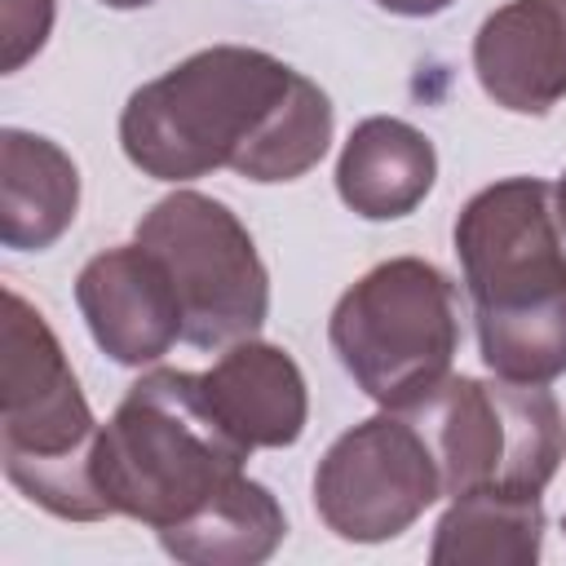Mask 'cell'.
I'll use <instances>...</instances> for the list:
<instances>
[{
    "label": "cell",
    "instance_id": "obj_1",
    "mask_svg": "<svg viewBox=\"0 0 566 566\" xmlns=\"http://www.w3.org/2000/svg\"><path fill=\"white\" fill-rule=\"evenodd\" d=\"M327 93L283 57L212 44L142 84L119 111V146L155 181L234 168L248 181H296L332 146Z\"/></svg>",
    "mask_w": 566,
    "mask_h": 566
},
{
    "label": "cell",
    "instance_id": "obj_2",
    "mask_svg": "<svg viewBox=\"0 0 566 566\" xmlns=\"http://www.w3.org/2000/svg\"><path fill=\"white\" fill-rule=\"evenodd\" d=\"M248 455L252 447L230 433L199 371L155 367L128 385L102 424L93 469L106 509L159 535L239 482Z\"/></svg>",
    "mask_w": 566,
    "mask_h": 566
},
{
    "label": "cell",
    "instance_id": "obj_3",
    "mask_svg": "<svg viewBox=\"0 0 566 566\" xmlns=\"http://www.w3.org/2000/svg\"><path fill=\"white\" fill-rule=\"evenodd\" d=\"M93 407L44 314L4 292L0 323V464L4 478L44 513L66 522L111 517L97 486Z\"/></svg>",
    "mask_w": 566,
    "mask_h": 566
},
{
    "label": "cell",
    "instance_id": "obj_4",
    "mask_svg": "<svg viewBox=\"0 0 566 566\" xmlns=\"http://www.w3.org/2000/svg\"><path fill=\"white\" fill-rule=\"evenodd\" d=\"M327 340L371 402L407 411L451 376L460 349L455 283L424 256H389L340 292Z\"/></svg>",
    "mask_w": 566,
    "mask_h": 566
},
{
    "label": "cell",
    "instance_id": "obj_5",
    "mask_svg": "<svg viewBox=\"0 0 566 566\" xmlns=\"http://www.w3.org/2000/svg\"><path fill=\"white\" fill-rule=\"evenodd\" d=\"M424 429L442 495H539L566 460V420L544 385L447 376L429 398L407 407Z\"/></svg>",
    "mask_w": 566,
    "mask_h": 566
},
{
    "label": "cell",
    "instance_id": "obj_6",
    "mask_svg": "<svg viewBox=\"0 0 566 566\" xmlns=\"http://www.w3.org/2000/svg\"><path fill=\"white\" fill-rule=\"evenodd\" d=\"M137 243H146L181 301V340L195 349H226L261 332L270 314V274L230 203L172 190L142 221Z\"/></svg>",
    "mask_w": 566,
    "mask_h": 566
},
{
    "label": "cell",
    "instance_id": "obj_7",
    "mask_svg": "<svg viewBox=\"0 0 566 566\" xmlns=\"http://www.w3.org/2000/svg\"><path fill=\"white\" fill-rule=\"evenodd\" d=\"M455 256L478 323L522 318L566 301V226L557 186L504 177L455 217Z\"/></svg>",
    "mask_w": 566,
    "mask_h": 566
},
{
    "label": "cell",
    "instance_id": "obj_8",
    "mask_svg": "<svg viewBox=\"0 0 566 566\" xmlns=\"http://www.w3.org/2000/svg\"><path fill=\"white\" fill-rule=\"evenodd\" d=\"M442 500V473L424 429L407 411H380L345 429L314 469V509L349 544H385Z\"/></svg>",
    "mask_w": 566,
    "mask_h": 566
},
{
    "label": "cell",
    "instance_id": "obj_9",
    "mask_svg": "<svg viewBox=\"0 0 566 566\" xmlns=\"http://www.w3.org/2000/svg\"><path fill=\"white\" fill-rule=\"evenodd\" d=\"M75 305L97 349L119 367L159 363L181 340V301L146 243H119L84 261Z\"/></svg>",
    "mask_w": 566,
    "mask_h": 566
},
{
    "label": "cell",
    "instance_id": "obj_10",
    "mask_svg": "<svg viewBox=\"0 0 566 566\" xmlns=\"http://www.w3.org/2000/svg\"><path fill=\"white\" fill-rule=\"evenodd\" d=\"M482 93L513 115H544L566 97V0H509L473 35Z\"/></svg>",
    "mask_w": 566,
    "mask_h": 566
},
{
    "label": "cell",
    "instance_id": "obj_11",
    "mask_svg": "<svg viewBox=\"0 0 566 566\" xmlns=\"http://www.w3.org/2000/svg\"><path fill=\"white\" fill-rule=\"evenodd\" d=\"M208 398L243 447H292L310 420V394L296 358L270 340H234L203 371Z\"/></svg>",
    "mask_w": 566,
    "mask_h": 566
},
{
    "label": "cell",
    "instance_id": "obj_12",
    "mask_svg": "<svg viewBox=\"0 0 566 566\" xmlns=\"http://www.w3.org/2000/svg\"><path fill=\"white\" fill-rule=\"evenodd\" d=\"M438 177L433 142L394 115L354 124L336 159V195L363 221H398L424 203Z\"/></svg>",
    "mask_w": 566,
    "mask_h": 566
},
{
    "label": "cell",
    "instance_id": "obj_13",
    "mask_svg": "<svg viewBox=\"0 0 566 566\" xmlns=\"http://www.w3.org/2000/svg\"><path fill=\"white\" fill-rule=\"evenodd\" d=\"M80 208V168L71 155L27 128L0 133V243L13 252L53 248Z\"/></svg>",
    "mask_w": 566,
    "mask_h": 566
},
{
    "label": "cell",
    "instance_id": "obj_14",
    "mask_svg": "<svg viewBox=\"0 0 566 566\" xmlns=\"http://www.w3.org/2000/svg\"><path fill=\"white\" fill-rule=\"evenodd\" d=\"M283 535H287V517L279 500L270 495V486L243 473L203 513L159 531V544L168 557L190 566H256L274 557Z\"/></svg>",
    "mask_w": 566,
    "mask_h": 566
},
{
    "label": "cell",
    "instance_id": "obj_15",
    "mask_svg": "<svg viewBox=\"0 0 566 566\" xmlns=\"http://www.w3.org/2000/svg\"><path fill=\"white\" fill-rule=\"evenodd\" d=\"M544 548L539 495L473 491L455 495L433 526V566H531Z\"/></svg>",
    "mask_w": 566,
    "mask_h": 566
},
{
    "label": "cell",
    "instance_id": "obj_16",
    "mask_svg": "<svg viewBox=\"0 0 566 566\" xmlns=\"http://www.w3.org/2000/svg\"><path fill=\"white\" fill-rule=\"evenodd\" d=\"M57 0H0V71H22L53 31Z\"/></svg>",
    "mask_w": 566,
    "mask_h": 566
},
{
    "label": "cell",
    "instance_id": "obj_17",
    "mask_svg": "<svg viewBox=\"0 0 566 566\" xmlns=\"http://www.w3.org/2000/svg\"><path fill=\"white\" fill-rule=\"evenodd\" d=\"M371 4H380L385 13H398V18H433V13L451 9L455 0H371Z\"/></svg>",
    "mask_w": 566,
    "mask_h": 566
},
{
    "label": "cell",
    "instance_id": "obj_18",
    "mask_svg": "<svg viewBox=\"0 0 566 566\" xmlns=\"http://www.w3.org/2000/svg\"><path fill=\"white\" fill-rule=\"evenodd\" d=\"M106 9H146V4H155V0H102Z\"/></svg>",
    "mask_w": 566,
    "mask_h": 566
},
{
    "label": "cell",
    "instance_id": "obj_19",
    "mask_svg": "<svg viewBox=\"0 0 566 566\" xmlns=\"http://www.w3.org/2000/svg\"><path fill=\"white\" fill-rule=\"evenodd\" d=\"M557 212H562V226H566V172H562V181H557Z\"/></svg>",
    "mask_w": 566,
    "mask_h": 566
},
{
    "label": "cell",
    "instance_id": "obj_20",
    "mask_svg": "<svg viewBox=\"0 0 566 566\" xmlns=\"http://www.w3.org/2000/svg\"><path fill=\"white\" fill-rule=\"evenodd\" d=\"M562 531H566V517H562Z\"/></svg>",
    "mask_w": 566,
    "mask_h": 566
}]
</instances>
